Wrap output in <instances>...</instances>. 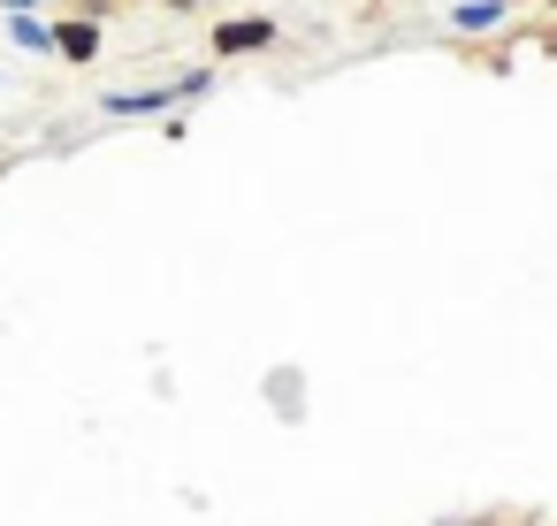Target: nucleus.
<instances>
[{
	"label": "nucleus",
	"mask_w": 557,
	"mask_h": 526,
	"mask_svg": "<svg viewBox=\"0 0 557 526\" xmlns=\"http://www.w3.org/2000/svg\"><path fill=\"white\" fill-rule=\"evenodd\" d=\"M191 92H214V70H191V77H176L161 92H108V115H161V108H176Z\"/></svg>",
	"instance_id": "obj_1"
},
{
	"label": "nucleus",
	"mask_w": 557,
	"mask_h": 526,
	"mask_svg": "<svg viewBox=\"0 0 557 526\" xmlns=\"http://www.w3.org/2000/svg\"><path fill=\"white\" fill-rule=\"evenodd\" d=\"M252 47H275V24L268 16H230L214 32V54H252Z\"/></svg>",
	"instance_id": "obj_2"
},
{
	"label": "nucleus",
	"mask_w": 557,
	"mask_h": 526,
	"mask_svg": "<svg viewBox=\"0 0 557 526\" xmlns=\"http://www.w3.org/2000/svg\"><path fill=\"white\" fill-rule=\"evenodd\" d=\"M54 54H70V62H92V54H100V32H92V24H62V32H54Z\"/></svg>",
	"instance_id": "obj_3"
},
{
	"label": "nucleus",
	"mask_w": 557,
	"mask_h": 526,
	"mask_svg": "<svg viewBox=\"0 0 557 526\" xmlns=\"http://www.w3.org/2000/svg\"><path fill=\"white\" fill-rule=\"evenodd\" d=\"M450 24H458V32H488V24H504V0H466Z\"/></svg>",
	"instance_id": "obj_4"
},
{
	"label": "nucleus",
	"mask_w": 557,
	"mask_h": 526,
	"mask_svg": "<svg viewBox=\"0 0 557 526\" xmlns=\"http://www.w3.org/2000/svg\"><path fill=\"white\" fill-rule=\"evenodd\" d=\"M9 39H16V47H32V54H54V32H47L39 16H16V24H9Z\"/></svg>",
	"instance_id": "obj_5"
},
{
	"label": "nucleus",
	"mask_w": 557,
	"mask_h": 526,
	"mask_svg": "<svg viewBox=\"0 0 557 526\" xmlns=\"http://www.w3.org/2000/svg\"><path fill=\"white\" fill-rule=\"evenodd\" d=\"M0 9H32V0H0Z\"/></svg>",
	"instance_id": "obj_6"
},
{
	"label": "nucleus",
	"mask_w": 557,
	"mask_h": 526,
	"mask_svg": "<svg viewBox=\"0 0 557 526\" xmlns=\"http://www.w3.org/2000/svg\"><path fill=\"white\" fill-rule=\"evenodd\" d=\"M176 9H191V0H176Z\"/></svg>",
	"instance_id": "obj_7"
}]
</instances>
